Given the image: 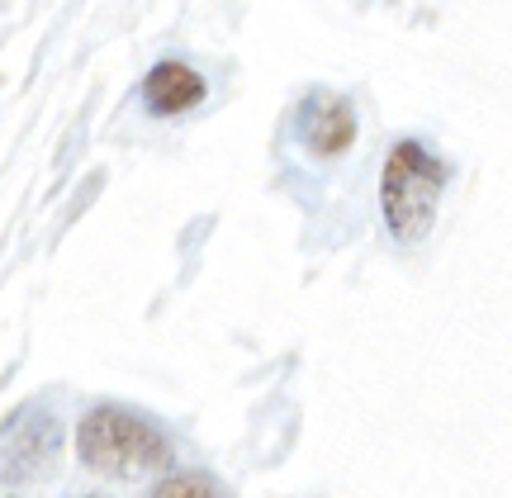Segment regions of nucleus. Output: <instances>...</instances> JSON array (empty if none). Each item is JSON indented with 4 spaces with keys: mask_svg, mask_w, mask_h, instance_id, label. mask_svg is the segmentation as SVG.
Masks as SVG:
<instances>
[{
    "mask_svg": "<svg viewBox=\"0 0 512 498\" xmlns=\"http://www.w3.org/2000/svg\"><path fill=\"white\" fill-rule=\"evenodd\" d=\"M147 498H233L214 475H200V470H181V475H166Z\"/></svg>",
    "mask_w": 512,
    "mask_h": 498,
    "instance_id": "423d86ee",
    "label": "nucleus"
},
{
    "mask_svg": "<svg viewBox=\"0 0 512 498\" xmlns=\"http://www.w3.org/2000/svg\"><path fill=\"white\" fill-rule=\"evenodd\" d=\"M446 190V166L432 152L403 138L394 143V152L384 157L380 171V214L384 228L399 242H422L437 223V204Z\"/></svg>",
    "mask_w": 512,
    "mask_h": 498,
    "instance_id": "f03ea898",
    "label": "nucleus"
},
{
    "mask_svg": "<svg viewBox=\"0 0 512 498\" xmlns=\"http://www.w3.org/2000/svg\"><path fill=\"white\" fill-rule=\"evenodd\" d=\"M57 451H62V427L53 413H24L0 442V484L19 489V484L43 480L53 470Z\"/></svg>",
    "mask_w": 512,
    "mask_h": 498,
    "instance_id": "7ed1b4c3",
    "label": "nucleus"
},
{
    "mask_svg": "<svg viewBox=\"0 0 512 498\" xmlns=\"http://www.w3.org/2000/svg\"><path fill=\"white\" fill-rule=\"evenodd\" d=\"M76 461L105 480H143L171 465V442L157 423L119 404H100L76 423Z\"/></svg>",
    "mask_w": 512,
    "mask_h": 498,
    "instance_id": "f257e3e1",
    "label": "nucleus"
},
{
    "mask_svg": "<svg viewBox=\"0 0 512 498\" xmlns=\"http://www.w3.org/2000/svg\"><path fill=\"white\" fill-rule=\"evenodd\" d=\"M299 138L313 157H342V152L356 143V110H351L347 95L332 91H313L304 105H299Z\"/></svg>",
    "mask_w": 512,
    "mask_h": 498,
    "instance_id": "20e7f679",
    "label": "nucleus"
},
{
    "mask_svg": "<svg viewBox=\"0 0 512 498\" xmlns=\"http://www.w3.org/2000/svg\"><path fill=\"white\" fill-rule=\"evenodd\" d=\"M204 95H209L204 76L195 72L190 62H176V57L157 62V67L143 76V100H147V110L162 114V119H176V114H185V110H195V105H204Z\"/></svg>",
    "mask_w": 512,
    "mask_h": 498,
    "instance_id": "39448f33",
    "label": "nucleus"
}]
</instances>
